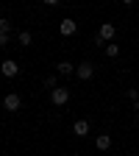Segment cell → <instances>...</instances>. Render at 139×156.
I'll return each mask as SVG.
<instances>
[{
  "label": "cell",
  "instance_id": "cell-17",
  "mask_svg": "<svg viewBox=\"0 0 139 156\" xmlns=\"http://www.w3.org/2000/svg\"><path fill=\"white\" fill-rule=\"evenodd\" d=\"M134 156H139V153H134Z\"/></svg>",
  "mask_w": 139,
  "mask_h": 156
},
{
  "label": "cell",
  "instance_id": "cell-3",
  "mask_svg": "<svg viewBox=\"0 0 139 156\" xmlns=\"http://www.w3.org/2000/svg\"><path fill=\"white\" fill-rule=\"evenodd\" d=\"M3 106H6L9 112H19V106H23V98L14 95V92H9V95L3 98Z\"/></svg>",
  "mask_w": 139,
  "mask_h": 156
},
{
  "label": "cell",
  "instance_id": "cell-16",
  "mask_svg": "<svg viewBox=\"0 0 139 156\" xmlns=\"http://www.w3.org/2000/svg\"><path fill=\"white\" fill-rule=\"evenodd\" d=\"M134 109H136V112H139V98H136V101H134Z\"/></svg>",
  "mask_w": 139,
  "mask_h": 156
},
{
  "label": "cell",
  "instance_id": "cell-12",
  "mask_svg": "<svg viewBox=\"0 0 139 156\" xmlns=\"http://www.w3.org/2000/svg\"><path fill=\"white\" fill-rule=\"evenodd\" d=\"M45 87H50V92L56 89V75H47V78H45Z\"/></svg>",
  "mask_w": 139,
  "mask_h": 156
},
{
  "label": "cell",
  "instance_id": "cell-9",
  "mask_svg": "<svg viewBox=\"0 0 139 156\" xmlns=\"http://www.w3.org/2000/svg\"><path fill=\"white\" fill-rule=\"evenodd\" d=\"M56 67H58V75H72L75 73V64H70V62H58Z\"/></svg>",
  "mask_w": 139,
  "mask_h": 156
},
{
  "label": "cell",
  "instance_id": "cell-11",
  "mask_svg": "<svg viewBox=\"0 0 139 156\" xmlns=\"http://www.w3.org/2000/svg\"><path fill=\"white\" fill-rule=\"evenodd\" d=\"M106 56H120V45H106Z\"/></svg>",
  "mask_w": 139,
  "mask_h": 156
},
{
  "label": "cell",
  "instance_id": "cell-13",
  "mask_svg": "<svg viewBox=\"0 0 139 156\" xmlns=\"http://www.w3.org/2000/svg\"><path fill=\"white\" fill-rule=\"evenodd\" d=\"M0 31H3V34L11 31V23H9V20H0Z\"/></svg>",
  "mask_w": 139,
  "mask_h": 156
},
{
  "label": "cell",
  "instance_id": "cell-1",
  "mask_svg": "<svg viewBox=\"0 0 139 156\" xmlns=\"http://www.w3.org/2000/svg\"><path fill=\"white\" fill-rule=\"evenodd\" d=\"M114 34H117V28H114L111 23H103L95 39H97V45H100V42H111V39H114Z\"/></svg>",
  "mask_w": 139,
  "mask_h": 156
},
{
  "label": "cell",
  "instance_id": "cell-5",
  "mask_svg": "<svg viewBox=\"0 0 139 156\" xmlns=\"http://www.w3.org/2000/svg\"><path fill=\"white\" fill-rule=\"evenodd\" d=\"M0 73H3L6 78H14V75L19 73V64L14 62V58H6V62H3V64H0Z\"/></svg>",
  "mask_w": 139,
  "mask_h": 156
},
{
  "label": "cell",
  "instance_id": "cell-8",
  "mask_svg": "<svg viewBox=\"0 0 139 156\" xmlns=\"http://www.w3.org/2000/svg\"><path fill=\"white\" fill-rule=\"evenodd\" d=\"M72 131H75L78 136H86V134H89V120H75Z\"/></svg>",
  "mask_w": 139,
  "mask_h": 156
},
{
  "label": "cell",
  "instance_id": "cell-15",
  "mask_svg": "<svg viewBox=\"0 0 139 156\" xmlns=\"http://www.w3.org/2000/svg\"><path fill=\"white\" fill-rule=\"evenodd\" d=\"M3 45H9V34H3V31H0V48H3Z\"/></svg>",
  "mask_w": 139,
  "mask_h": 156
},
{
  "label": "cell",
  "instance_id": "cell-10",
  "mask_svg": "<svg viewBox=\"0 0 139 156\" xmlns=\"http://www.w3.org/2000/svg\"><path fill=\"white\" fill-rule=\"evenodd\" d=\"M17 39H19V45H23V48H28V45L33 42V36H31V31H19V36H17Z\"/></svg>",
  "mask_w": 139,
  "mask_h": 156
},
{
  "label": "cell",
  "instance_id": "cell-7",
  "mask_svg": "<svg viewBox=\"0 0 139 156\" xmlns=\"http://www.w3.org/2000/svg\"><path fill=\"white\" fill-rule=\"evenodd\" d=\"M95 148H97V151H109V148H111V136H109V134H97V136H95Z\"/></svg>",
  "mask_w": 139,
  "mask_h": 156
},
{
  "label": "cell",
  "instance_id": "cell-2",
  "mask_svg": "<svg viewBox=\"0 0 139 156\" xmlns=\"http://www.w3.org/2000/svg\"><path fill=\"white\" fill-rule=\"evenodd\" d=\"M50 101H53V106H64V103L70 101V89H61V87H56V89L50 92Z\"/></svg>",
  "mask_w": 139,
  "mask_h": 156
},
{
  "label": "cell",
  "instance_id": "cell-6",
  "mask_svg": "<svg viewBox=\"0 0 139 156\" xmlns=\"http://www.w3.org/2000/svg\"><path fill=\"white\" fill-rule=\"evenodd\" d=\"M58 31H61L64 36H72V34L78 31V23H75V20H70V17H67V20H61V25H58Z\"/></svg>",
  "mask_w": 139,
  "mask_h": 156
},
{
  "label": "cell",
  "instance_id": "cell-4",
  "mask_svg": "<svg viewBox=\"0 0 139 156\" xmlns=\"http://www.w3.org/2000/svg\"><path fill=\"white\" fill-rule=\"evenodd\" d=\"M75 75L81 78V81H89V78L95 75V64L92 62H84V64H78V70H75Z\"/></svg>",
  "mask_w": 139,
  "mask_h": 156
},
{
  "label": "cell",
  "instance_id": "cell-14",
  "mask_svg": "<svg viewBox=\"0 0 139 156\" xmlns=\"http://www.w3.org/2000/svg\"><path fill=\"white\" fill-rule=\"evenodd\" d=\"M128 98H131V101H136V98H139V89H136V87H131V89H128Z\"/></svg>",
  "mask_w": 139,
  "mask_h": 156
}]
</instances>
